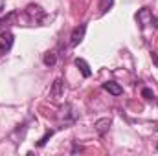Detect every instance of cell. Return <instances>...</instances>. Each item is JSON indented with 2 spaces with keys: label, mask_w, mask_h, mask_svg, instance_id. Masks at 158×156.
Returning a JSON list of instances; mask_svg holds the SVG:
<instances>
[{
  "label": "cell",
  "mask_w": 158,
  "mask_h": 156,
  "mask_svg": "<svg viewBox=\"0 0 158 156\" xmlns=\"http://www.w3.org/2000/svg\"><path fill=\"white\" fill-rule=\"evenodd\" d=\"M134 18H136V22L140 24V28L142 30H145V28H156V17L153 15V11L149 9V7H142V9H138V13L134 15Z\"/></svg>",
  "instance_id": "cell-1"
},
{
  "label": "cell",
  "mask_w": 158,
  "mask_h": 156,
  "mask_svg": "<svg viewBox=\"0 0 158 156\" xmlns=\"http://www.w3.org/2000/svg\"><path fill=\"white\" fill-rule=\"evenodd\" d=\"M24 15H26L28 22H31V24H40L44 20V17H46L44 9L40 7L39 4H28L26 9H24Z\"/></svg>",
  "instance_id": "cell-2"
},
{
  "label": "cell",
  "mask_w": 158,
  "mask_h": 156,
  "mask_svg": "<svg viewBox=\"0 0 158 156\" xmlns=\"http://www.w3.org/2000/svg\"><path fill=\"white\" fill-rule=\"evenodd\" d=\"M11 46H13V33L7 30L0 31V55L7 53L11 50Z\"/></svg>",
  "instance_id": "cell-3"
},
{
  "label": "cell",
  "mask_w": 158,
  "mask_h": 156,
  "mask_svg": "<svg viewBox=\"0 0 158 156\" xmlns=\"http://www.w3.org/2000/svg\"><path fill=\"white\" fill-rule=\"evenodd\" d=\"M63 94H64V83H63L61 77H57L53 81L52 88H50V97H52L53 101H59V99L63 97Z\"/></svg>",
  "instance_id": "cell-4"
},
{
  "label": "cell",
  "mask_w": 158,
  "mask_h": 156,
  "mask_svg": "<svg viewBox=\"0 0 158 156\" xmlns=\"http://www.w3.org/2000/svg\"><path fill=\"white\" fill-rule=\"evenodd\" d=\"M85 33H86V24H79L72 30V35H70V46H77L81 40L85 39Z\"/></svg>",
  "instance_id": "cell-5"
},
{
  "label": "cell",
  "mask_w": 158,
  "mask_h": 156,
  "mask_svg": "<svg viewBox=\"0 0 158 156\" xmlns=\"http://www.w3.org/2000/svg\"><path fill=\"white\" fill-rule=\"evenodd\" d=\"M77 117H79V114H77V110L74 109V105H64V109H63V114H61V119L64 121V125H70V123H74Z\"/></svg>",
  "instance_id": "cell-6"
},
{
  "label": "cell",
  "mask_w": 158,
  "mask_h": 156,
  "mask_svg": "<svg viewBox=\"0 0 158 156\" xmlns=\"http://www.w3.org/2000/svg\"><path fill=\"white\" fill-rule=\"evenodd\" d=\"M110 123H112L110 117H101V119H98V121L94 123V130H96L99 136H105V134L109 132V129H110Z\"/></svg>",
  "instance_id": "cell-7"
},
{
  "label": "cell",
  "mask_w": 158,
  "mask_h": 156,
  "mask_svg": "<svg viewBox=\"0 0 158 156\" xmlns=\"http://www.w3.org/2000/svg\"><path fill=\"white\" fill-rule=\"evenodd\" d=\"M103 88H105L109 94H112V96H121V94H123V88L119 86L118 83H114V81H107V83H103Z\"/></svg>",
  "instance_id": "cell-8"
},
{
  "label": "cell",
  "mask_w": 158,
  "mask_h": 156,
  "mask_svg": "<svg viewBox=\"0 0 158 156\" xmlns=\"http://www.w3.org/2000/svg\"><path fill=\"white\" fill-rule=\"evenodd\" d=\"M15 20H17V11H11V13H7L6 17H2L0 18V31H4L7 26H11V24H15Z\"/></svg>",
  "instance_id": "cell-9"
},
{
  "label": "cell",
  "mask_w": 158,
  "mask_h": 156,
  "mask_svg": "<svg viewBox=\"0 0 158 156\" xmlns=\"http://www.w3.org/2000/svg\"><path fill=\"white\" fill-rule=\"evenodd\" d=\"M76 66H77L79 70H81V74H83V77H90L92 76V70H90V66H88V63L85 61V59H76Z\"/></svg>",
  "instance_id": "cell-10"
},
{
  "label": "cell",
  "mask_w": 158,
  "mask_h": 156,
  "mask_svg": "<svg viewBox=\"0 0 158 156\" xmlns=\"http://www.w3.org/2000/svg\"><path fill=\"white\" fill-rule=\"evenodd\" d=\"M42 61H44V64H46V66H53V64L57 63V53H55L53 50H52V51H46Z\"/></svg>",
  "instance_id": "cell-11"
},
{
  "label": "cell",
  "mask_w": 158,
  "mask_h": 156,
  "mask_svg": "<svg viewBox=\"0 0 158 156\" xmlns=\"http://www.w3.org/2000/svg\"><path fill=\"white\" fill-rule=\"evenodd\" d=\"M112 4H114V0H101V2H99V13H101V15L107 13V11L112 7Z\"/></svg>",
  "instance_id": "cell-12"
},
{
  "label": "cell",
  "mask_w": 158,
  "mask_h": 156,
  "mask_svg": "<svg viewBox=\"0 0 158 156\" xmlns=\"http://www.w3.org/2000/svg\"><path fill=\"white\" fill-rule=\"evenodd\" d=\"M52 136H53V130H46V134H44L39 142H37V147H44V145H46V142H48Z\"/></svg>",
  "instance_id": "cell-13"
},
{
  "label": "cell",
  "mask_w": 158,
  "mask_h": 156,
  "mask_svg": "<svg viewBox=\"0 0 158 156\" xmlns=\"http://www.w3.org/2000/svg\"><path fill=\"white\" fill-rule=\"evenodd\" d=\"M142 96H143L145 99H149V101H151V99L155 97V96H153V92H151L149 88H142Z\"/></svg>",
  "instance_id": "cell-14"
},
{
  "label": "cell",
  "mask_w": 158,
  "mask_h": 156,
  "mask_svg": "<svg viewBox=\"0 0 158 156\" xmlns=\"http://www.w3.org/2000/svg\"><path fill=\"white\" fill-rule=\"evenodd\" d=\"M151 59H153V63L156 64V68H158V51H153L151 53Z\"/></svg>",
  "instance_id": "cell-15"
},
{
  "label": "cell",
  "mask_w": 158,
  "mask_h": 156,
  "mask_svg": "<svg viewBox=\"0 0 158 156\" xmlns=\"http://www.w3.org/2000/svg\"><path fill=\"white\" fill-rule=\"evenodd\" d=\"M81 151H83L81 145H74V149H72V153H81Z\"/></svg>",
  "instance_id": "cell-16"
},
{
  "label": "cell",
  "mask_w": 158,
  "mask_h": 156,
  "mask_svg": "<svg viewBox=\"0 0 158 156\" xmlns=\"http://www.w3.org/2000/svg\"><path fill=\"white\" fill-rule=\"evenodd\" d=\"M156 151H158V143H156Z\"/></svg>",
  "instance_id": "cell-17"
}]
</instances>
